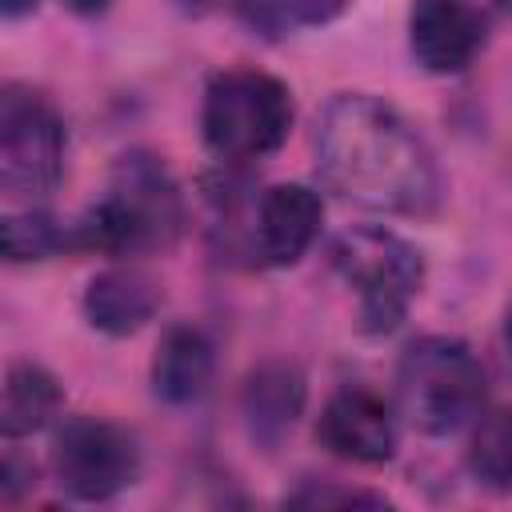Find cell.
I'll return each mask as SVG.
<instances>
[{
    "instance_id": "cell-1",
    "label": "cell",
    "mask_w": 512,
    "mask_h": 512,
    "mask_svg": "<svg viewBox=\"0 0 512 512\" xmlns=\"http://www.w3.org/2000/svg\"><path fill=\"white\" fill-rule=\"evenodd\" d=\"M316 164L332 192L368 212H424L436 200V164L396 108L344 92L316 120Z\"/></svg>"
},
{
    "instance_id": "cell-2",
    "label": "cell",
    "mask_w": 512,
    "mask_h": 512,
    "mask_svg": "<svg viewBox=\"0 0 512 512\" xmlns=\"http://www.w3.org/2000/svg\"><path fill=\"white\" fill-rule=\"evenodd\" d=\"M184 224L180 192L160 160L132 152L116 164L108 192L76 220L72 240L76 248L108 252V256H136L152 248H168Z\"/></svg>"
},
{
    "instance_id": "cell-3",
    "label": "cell",
    "mask_w": 512,
    "mask_h": 512,
    "mask_svg": "<svg viewBox=\"0 0 512 512\" xmlns=\"http://www.w3.org/2000/svg\"><path fill=\"white\" fill-rule=\"evenodd\" d=\"M396 396L404 420L424 436H448L464 428L484 404V368L468 344L448 336H424L404 348L396 368Z\"/></svg>"
},
{
    "instance_id": "cell-4",
    "label": "cell",
    "mask_w": 512,
    "mask_h": 512,
    "mask_svg": "<svg viewBox=\"0 0 512 512\" xmlns=\"http://www.w3.org/2000/svg\"><path fill=\"white\" fill-rule=\"evenodd\" d=\"M204 144L224 160H256L284 144L292 128L288 88L260 68H228L204 92Z\"/></svg>"
},
{
    "instance_id": "cell-5",
    "label": "cell",
    "mask_w": 512,
    "mask_h": 512,
    "mask_svg": "<svg viewBox=\"0 0 512 512\" xmlns=\"http://www.w3.org/2000/svg\"><path fill=\"white\" fill-rule=\"evenodd\" d=\"M336 272L360 296V328L392 332L424 280V260L412 244L384 228H348L332 244Z\"/></svg>"
},
{
    "instance_id": "cell-6",
    "label": "cell",
    "mask_w": 512,
    "mask_h": 512,
    "mask_svg": "<svg viewBox=\"0 0 512 512\" xmlns=\"http://www.w3.org/2000/svg\"><path fill=\"white\" fill-rule=\"evenodd\" d=\"M64 168V124L44 96L8 84L0 96V184L8 196L40 200Z\"/></svg>"
},
{
    "instance_id": "cell-7",
    "label": "cell",
    "mask_w": 512,
    "mask_h": 512,
    "mask_svg": "<svg viewBox=\"0 0 512 512\" xmlns=\"http://www.w3.org/2000/svg\"><path fill=\"white\" fill-rule=\"evenodd\" d=\"M52 472L68 496L108 500L136 480L140 452L120 424L96 416H72L52 436Z\"/></svg>"
},
{
    "instance_id": "cell-8",
    "label": "cell",
    "mask_w": 512,
    "mask_h": 512,
    "mask_svg": "<svg viewBox=\"0 0 512 512\" xmlns=\"http://www.w3.org/2000/svg\"><path fill=\"white\" fill-rule=\"evenodd\" d=\"M408 40L420 68L436 76L464 72L484 48V16L468 0H416Z\"/></svg>"
},
{
    "instance_id": "cell-9",
    "label": "cell",
    "mask_w": 512,
    "mask_h": 512,
    "mask_svg": "<svg viewBox=\"0 0 512 512\" xmlns=\"http://www.w3.org/2000/svg\"><path fill=\"white\" fill-rule=\"evenodd\" d=\"M316 440L332 456L356 464H384L396 452V424L380 396H372L368 388H344L324 404Z\"/></svg>"
},
{
    "instance_id": "cell-10",
    "label": "cell",
    "mask_w": 512,
    "mask_h": 512,
    "mask_svg": "<svg viewBox=\"0 0 512 512\" xmlns=\"http://www.w3.org/2000/svg\"><path fill=\"white\" fill-rule=\"evenodd\" d=\"M324 220V204L304 184H276L260 196L256 212V248L268 264H296L316 240Z\"/></svg>"
},
{
    "instance_id": "cell-11",
    "label": "cell",
    "mask_w": 512,
    "mask_h": 512,
    "mask_svg": "<svg viewBox=\"0 0 512 512\" xmlns=\"http://www.w3.org/2000/svg\"><path fill=\"white\" fill-rule=\"evenodd\" d=\"M156 304H160L156 280L136 268L100 272L84 292V312H88L92 328H100L108 336H128V332L144 328L152 320Z\"/></svg>"
},
{
    "instance_id": "cell-12",
    "label": "cell",
    "mask_w": 512,
    "mask_h": 512,
    "mask_svg": "<svg viewBox=\"0 0 512 512\" xmlns=\"http://www.w3.org/2000/svg\"><path fill=\"white\" fill-rule=\"evenodd\" d=\"M244 420L256 444L276 448L304 408V376L292 364H264L244 384Z\"/></svg>"
},
{
    "instance_id": "cell-13",
    "label": "cell",
    "mask_w": 512,
    "mask_h": 512,
    "mask_svg": "<svg viewBox=\"0 0 512 512\" xmlns=\"http://www.w3.org/2000/svg\"><path fill=\"white\" fill-rule=\"evenodd\" d=\"M212 368H216V356H212L208 336L200 328L176 324V328L164 332V340L156 348L152 388L168 404H192V400H200L208 392Z\"/></svg>"
},
{
    "instance_id": "cell-14",
    "label": "cell",
    "mask_w": 512,
    "mask_h": 512,
    "mask_svg": "<svg viewBox=\"0 0 512 512\" xmlns=\"http://www.w3.org/2000/svg\"><path fill=\"white\" fill-rule=\"evenodd\" d=\"M60 408L56 380L36 364H12L4 376V404H0V428L4 436H28L48 424V416Z\"/></svg>"
},
{
    "instance_id": "cell-15",
    "label": "cell",
    "mask_w": 512,
    "mask_h": 512,
    "mask_svg": "<svg viewBox=\"0 0 512 512\" xmlns=\"http://www.w3.org/2000/svg\"><path fill=\"white\" fill-rule=\"evenodd\" d=\"M468 468L484 488H512V404L480 420L468 448Z\"/></svg>"
},
{
    "instance_id": "cell-16",
    "label": "cell",
    "mask_w": 512,
    "mask_h": 512,
    "mask_svg": "<svg viewBox=\"0 0 512 512\" xmlns=\"http://www.w3.org/2000/svg\"><path fill=\"white\" fill-rule=\"evenodd\" d=\"M248 4H252V24H260L264 32H276L284 24H296V28L328 24L352 0H248Z\"/></svg>"
},
{
    "instance_id": "cell-17",
    "label": "cell",
    "mask_w": 512,
    "mask_h": 512,
    "mask_svg": "<svg viewBox=\"0 0 512 512\" xmlns=\"http://www.w3.org/2000/svg\"><path fill=\"white\" fill-rule=\"evenodd\" d=\"M4 256L8 260H40L48 256L52 248L64 244V236L56 232V224L40 212H16V216H4Z\"/></svg>"
},
{
    "instance_id": "cell-18",
    "label": "cell",
    "mask_w": 512,
    "mask_h": 512,
    "mask_svg": "<svg viewBox=\"0 0 512 512\" xmlns=\"http://www.w3.org/2000/svg\"><path fill=\"white\" fill-rule=\"evenodd\" d=\"M292 504H384L372 492H300L292 496Z\"/></svg>"
},
{
    "instance_id": "cell-19",
    "label": "cell",
    "mask_w": 512,
    "mask_h": 512,
    "mask_svg": "<svg viewBox=\"0 0 512 512\" xmlns=\"http://www.w3.org/2000/svg\"><path fill=\"white\" fill-rule=\"evenodd\" d=\"M64 4H68L72 12H84V16H88V12H100V8H108V0H64Z\"/></svg>"
},
{
    "instance_id": "cell-20",
    "label": "cell",
    "mask_w": 512,
    "mask_h": 512,
    "mask_svg": "<svg viewBox=\"0 0 512 512\" xmlns=\"http://www.w3.org/2000/svg\"><path fill=\"white\" fill-rule=\"evenodd\" d=\"M36 0H0V8H4V16H24L28 8H32Z\"/></svg>"
},
{
    "instance_id": "cell-21",
    "label": "cell",
    "mask_w": 512,
    "mask_h": 512,
    "mask_svg": "<svg viewBox=\"0 0 512 512\" xmlns=\"http://www.w3.org/2000/svg\"><path fill=\"white\" fill-rule=\"evenodd\" d=\"M504 336H508V348H512V308H508V324H504Z\"/></svg>"
}]
</instances>
